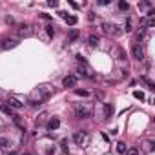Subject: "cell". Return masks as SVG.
Masks as SVG:
<instances>
[{
  "label": "cell",
  "instance_id": "603a6c76",
  "mask_svg": "<svg viewBox=\"0 0 155 155\" xmlns=\"http://www.w3.org/2000/svg\"><path fill=\"white\" fill-rule=\"evenodd\" d=\"M48 4H49L51 8H57V6H58V2H57V0H49V2H48Z\"/></svg>",
  "mask_w": 155,
  "mask_h": 155
},
{
  "label": "cell",
  "instance_id": "8992f818",
  "mask_svg": "<svg viewBox=\"0 0 155 155\" xmlns=\"http://www.w3.org/2000/svg\"><path fill=\"white\" fill-rule=\"evenodd\" d=\"M18 42L15 40V38H4L2 40V49H11V48H15Z\"/></svg>",
  "mask_w": 155,
  "mask_h": 155
},
{
  "label": "cell",
  "instance_id": "8fae6325",
  "mask_svg": "<svg viewBox=\"0 0 155 155\" xmlns=\"http://www.w3.org/2000/svg\"><path fill=\"white\" fill-rule=\"evenodd\" d=\"M104 115H106V119L113 115V108H111L110 104H106V106H104Z\"/></svg>",
  "mask_w": 155,
  "mask_h": 155
},
{
  "label": "cell",
  "instance_id": "7402d4cb",
  "mask_svg": "<svg viewBox=\"0 0 155 155\" xmlns=\"http://www.w3.org/2000/svg\"><path fill=\"white\" fill-rule=\"evenodd\" d=\"M124 29H126V31H131V22H130V20H126V24H124Z\"/></svg>",
  "mask_w": 155,
  "mask_h": 155
},
{
  "label": "cell",
  "instance_id": "d4e9b609",
  "mask_svg": "<svg viewBox=\"0 0 155 155\" xmlns=\"http://www.w3.org/2000/svg\"><path fill=\"white\" fill-rule=\"evenodd\" d=\"M24 155H29V153H24Z\"/></svg>",
  "mask_w": 155,
  "mask_h": 155
},
{
  "label": "cell",
  "instance_id": "cb8c5ba5",
  "mask_svg": "<svg viewBox=\"0 0 155 155\" xmlns=\"http://www.w3.org/2000/svg\"><path fill=\"white\" fill-rule=\"evenodd\" d=\"M8 155H18V153H17V151H9Z\"/></svg>",
  "mask_w": 155,
  "mask_h": 155
},
{
  "label": "cell",
  "instance_id": "e0dca14e",
  "mask_svg": "<svg viewBox=\"0 0 155 155\" xmlns=\"http://www.w3.org/2000/svg\"><path fill=\"white\" fill-rule=\"evenodd\" d=\"M77 37H79V31H77V29H71V33H69V42L75 40Z\"/></svg>",
  "mask_w": 155,
  "mask_h": 155
},
{
  "label": "cell",
  "instance_id": "5bb4252c",
  "mask_svg": "<svg viewBox=\"0 0 155 155\" xmlns=\"http://www.w3.org/2000/svg\"><path fill=\"white\" fill-rule=\"evenodd\" d=\"M119 9L128 11V9H130V4H128V2H122V0H120V2H119Z\"/></svg>",
  "mask_w": 155,
  "mask_h": 155
},
{
  "label": "cell",
  "instance_id": "9c48e42d",
  "mask_svg": "<svg viewBox=\"0 0 155 155\" xmlns=\"http://www.w3.org/2000/svg\"><path fill=\"white\" fill-rule=\"evenodd\" d=\"M58 126H60V120H58V119H51V120L48 122V128H49V130H57Z\"/></svg>",
  "mask_w": 155,
  "mask_h": 155
},
{
  "label": "cell",
  "instance_id": "7c38bea8",
  "mask_svg": "<svg viewBox=\"0 0 155 155\" xmlns=\"http://www.w3.org/2000/svg\"><path fill=\"white\" fill-rule=\"evenodd\" d=\"M144 35H146V29L140 28V31H137V42H140V40L144 38Z\"/></svg>",
  "mask_w": 155,
  "mask_h": 155
},
{
  "label": "cell",
  "instance_id": "5b68a950",
  "mask_svg": "<svg viewBox=\"0 0 155 155\" xmlns=\"http://www.w3.org/2000/svg\"><path fill=\"white\" fill-rule=\"evenodd\" d=\"M75 84H77V77L75 75H68V77L62 79V86L64 88H73Z\"/></svg>",
  "mask_w": 155,
  "mask_h": 155
},
{
  "label": "cell",
  "instance_id": "30bf717a",
  "mask_svg": "<svg viewBox=\"0 0 155 155\" xmlns=\"http://www.w3.org/2000/svg\"><path fill=\"white\" fill-rule=\"evenodd\" d=\"M64 18H66V24H68V26H75V24H77V17H73V15H71V17L66 15Z\"/></svg>",
  "mask_w": 155,
  "mask_h": 155
},
{
  "label": "cell",
  "instance_id": "7a4b0ae2",
  "mask_svg": "<svg viewBox=\"0 0 155 155\" xmlns=\"http://www.w3.org/2000/svg\"><path fill=\"white\" fill-rule=\"evenodd\" d=\"M131 55H133L135 60H142V58H144V51H142L140 44H133V46H131Z\"/></svg>",
  "mask_w": 155,
  "mask_h": 155
},
{
  "label": "cell",
  "instance_id": "9a60e30c",
  "mask_svg": "<svg viewBox=\"0 0 155 155\" xmlns=\"http://www.w3.org/2000/svg\"><path fill=\"white\" fill-rule=\"evenodd\" d=\"M124 153H126V155H139V150H137V148H128Z\"/></svg>",
  "mask_w": 155,
  "mask_h": 155
},
{
  "label": "cell",
  "instance_id": "3957f363",
  "mask_svg": "<svg viewBox=\"0 0 155 155\" xmlns=\"http://www.w3.org/2000/svg\"><path fill=\"white\" fill-rule=\"evenodd\" d=\"M6 104H8L11 110H22V108H24V102H20V101L15 99V97H9V99L6 101Z\"/></svg>",
  "mask_w": 155,
  "mask_h": 155
},
{
  "label": "cell",
  "instance_id": "ba28073f",
  "mask_svg": "<svg viewBox=\"0 0 155 155\" xmlns=\"http://www.w3.org/2000/svg\"><path fill=\"white\" fill-rule=\"evenodd\" d=\"M0 110H2V111H4L6 115H9V117H13V119H17V115L13 113V110H11V108H9L8 104H2V108H0Z\"/></svg>",
  "mask_w": 155,
  "mask_h": 155
},
{
  "label": "cell",
  "instance_id": "6da1fadb",
  "mask_svg": "<svg viewBox=\"0 0 155 155\" xmlns=\"http://www.w3.org/2000/svg\"><path fill=\"white\" fill-rule=\"evenodd\" d=\"M75 115L79 117V119H90L91 117V110L86 108V106H77L75 108Z\"/></svg>",
  "mask_w": 155,
  "mask_h": 155
},
{
  "label": "cell",
  "instance_id": "2e32d148",
  "mask_svg": "<svg viewBox=\"0 0 155 155\" xmlns=\"http://www.w3.org/2000/svg\"><path fill=\"white\" fill-rule=\"evenodd\" d=\"M104 29H106L108 33H111V31L117 33V28H115V26H110V24H104Z\"/></svg>",
  "mask_w": 155,
  "mask_h": 155
},
{
  "label": "cell",
  "instance_id": "ac0fdd59",
  "mask_svg": "<svg viewBox=\"0 0 155 155\" xmlns=\"http://www.w3.org/2000/svg\"><path fill=\"white\" fill-rule=\"evenodd\" d=\"M133 97L139 99V101H142V99H144V93H142V91H133Z\"/></svg>",
  "mask_w": 155,
  "mask_h": 155
},
{
  "label": "cell",
  "instance_id": "44dd1931",
  "mask_svg": "<svg viewBox=\"0 0 155 155\" xmlns=\"http://www.w3.org/2000/svg\"><path fill=\"white\" fill-rule=\"evenodd\" d=\"M46 31H48V35H49V37H53V35H55V28H53V26H48V28H46Z\"/></svg>",
  "mask_w": 155,
  "mask_h": 155
},
{
  "label": "cell",
  "instance_id": "ffe728a7",
  "mask_svg": "<svg viewBox=\"0 0 155 155\" xmlns=\"http://www.w3.org/2000/svg\"><path fill=\"white\" fill-rule=\"evenodd\" d=\"M75 93L81 95V97H88V91H86V90H75Z\"/></svg>",
  "mask_w": 155,
  "mask_h": 155
},
{
  "label": "cell",
  "instance_id": "52a82bcc",
  "mask_svg": "<svg viewBox=\"0 0 155 155\" xmlns=\"http://www.w3.org/2000/svg\"><path fill=\"white\" fill-rule=\"evenodd\" d=\"M99 40H101V38H99V35H95V33L88 37V44H90L91 48H93V46H97V44H99Z\"/></svg>",
  "mask_w": 155,
  "mask_h": 155
},
{
  "label": "cell",
  "instance_id": "277c9868",
  "mask_svg": "<svg viewBox=\"0 0 155 155\" xmlns=\"http://www.w3.org/2000/svg\"><path fill=\"white\" fill-rule=\"evenodd\" d=\"M73 142L79 144V146H82L86 142V131H75L73 133Z\"/></svg>",
  "mask_w": 155,
  "mask_h": 155
},
{
  "label": "cell",
  "instance_id": "d6986e66",
  "mask_svg": "<svg viewBox=\"0 0 155 155\" xmlns=\"http://www.w3.org/2000/svg\"><path fill=\"white\" fill-rule=\"evenodd\" d=\"M9 146V140L8 139H0V148H8Z\"/></svg>",
  "mask_w": 155,
  "mask_h": 155
},
{
  "label": "cell",
  "instance_id": "4fadbf2b",
  "mask_svg": "<svg viewBox=\"0 0 155 155\" xmlns=\"http://www.w3.org/2000/svg\"><path fill=\"white\" fill-rule=\"evenodd\" d=\"M126 150H128V148H126V142H119V144H117V151H119V153H124Z\"/></svg>",
  "mask_w": 155,
  "mask_h": 155
}]
</instances>
